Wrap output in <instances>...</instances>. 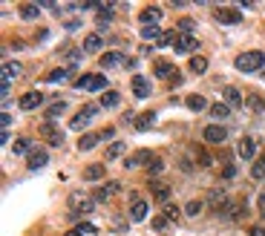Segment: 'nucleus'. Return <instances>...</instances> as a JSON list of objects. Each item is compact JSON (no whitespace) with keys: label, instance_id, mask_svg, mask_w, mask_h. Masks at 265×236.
Segmentation results:
<instances>
[{"label":"nucleus","instance_id":"obj_25","mask_svg":"<svg viewBox=\"0 0 265 236\" xmlns=\"http://www.w3.org/2000/svg\"><path fill=\"white\" fill-rule=\"evenodd\" d=\"M153 124H156V113H144L136 118V130H150Z\"/></svg>","mask_w":265,"mask_h":236},{"label":"nucleus","instance_id":"obj_32","mask_svg":"<svg viewBox=\"0 0 265 236\" xmlns=\"http://www.w3.org/2000/svg\"><path fill=\"white\" fill-rule=\"evenodd\" d=\"M38 15H41V6H35V3H23V6H20V18L35 20Z\"/></svg>","mask_w":265,"mask_h":236},{"label":"nucleus","instance_id":"obj_7","mask_svg":"<svg viewBox=\"0 0 265 236\" xmlns=\"http://www.w3.org/2000/svg\"><path fill=\"white\" fill-rule=\"evenodd\" d=\"M20 110H35V107L44 104V92L41 89H32V92H26V95H20Z\"/></svg>","mask_w":265,"mask_h":236},{"label":"nucleus","instance_id":"obj_53","mask_svg":"<svg viewBox=\"0 0 265 236\" xmlns=\"http://www.w3.org/2000/svg\"><path fill=\"white\" fill-rule=\"evenodd\" d=\"M67 236H84V233H81L78 227H75V230H70V233H67Z\"/></svg>","mask_w":265,"mask_h":236},{"label":"nucleus","instance_id":"obj_37","mask_svg":"<svg viewBox=\"0 0 265 236\" xmlns=\"http://www.w3.org/2000/svg\"><path fill=\"white\" fill-rule=\"evenodd\" d=\"M202 205H205V201H199V199H190V201L185 205V213H187V216H199V213H202Z\"/></svg>","mask_w":265,"mask_h":236},{"label":"nucleus","instance_id":"obj_20","mask_svg":"<svg viewBox=\"0 0 265 236\" xmlns=\"http://www.w3.org/2000/svg\"><path fill=\"white\" fill-rule=\"evenodd\" d=\"M46 161H49V156H46L44 150H32V153H29V170H38V167H46Z\"/></svg>","mask_w":265,"mask_h":236},{"label":"nucleus","instance_id":"obj_9","mask_svg":"<svg viewBox=\"0 0 265 236\" xmlns=\"http://www.w3.org/2000/svg\"><path fill=\"white\" fill-rule=\"evenodd\" d=\"M150 81L144 78V75H132V95L136 98H150Z\"/></svg>","mask_w":265,"mask_h":236},{"label":"nucleus","instance_id":"obj_6","mask_svg":"<svg viewBox=\"0 0 265 236\" xmlns=\"http://www.w3.org/2000/svg\"><path fill=\"white\" fill-rule=\"evenodd\" d=\"M179 55H193L196 49H199V41H196L193 35H179V41H176V46H173Z\"/></svg>","mask_w":265,"mask_h":236},{"label":"nucleus","instance_id":"obj_3","mask_svg":"<svg viewBox=\"0 0 265 236\" xmlns=\"http://www.w3.org/2000/svg\"><path fill=\"white\" fill-rule=\"evenodd\" d=\"M95 115H98V107H95V104H87L78 115H72L70 130H84V127H89V121H92Z\"/></svg>","mask_w":265,"mask_h":236},{"label":"nucleus","instance_id":"obj_15","mask_svg":"<svg viewBox=\"0 0 265 236\" xmlns=\"http://www.w3.org/2000/svg\"><path fill=\"white\" fill-rule=\"evenodd\" d=\"M237 153H239V158H248V161L254 158L256 161V141L254 139H242L237 144Z\"/></svg>","mask_w":265,"mask_h":236},{"label":"nucleus","instance_id":"obj_8","mask_svg":"<svg viewBox=\"0 0 265 236\" xmlns=\"http://www.w3.org/2000/svg\"><path fill=\"white\" fill-rule=\"evenodd\" d=\"M150 161H153V153H150V150H139L136 156H130L127 161H124V167H127V170H132V167H147Z\"/></svg>","mask_w":265,"mask_h":236},{"label":"nucleus","instance_id":"obj_2","mask_svg":"<svg viewBox=\"0 0 265 236\" xmlns=\"http://www.w3.org/2000/svg\"><path fill=\"white\" fill-rule=\"evenodd\" d=\"M92 208H95V199H92V196H87V193L75 190V193L70 196V216H72V219L92 213Z\"/></svg>","mask_w":265,"mask_h":236},{"label":"nucleus","instance_id":"obj_22","mask_svg":"<svg viewBox=\"0 0 265 236\" xmlns=\"http://www.w3.org/2000/svg\"><path fill=\"white\" fill-rule=\"evenodd\" d=\"M101 46H104V41H101V38H98V35H89L87 41H84V46H81V49H84L87 55H95V52H101Z\"/></svg>","mask_w":265,"mask_h":236},{"label":"nucleus","instance_id":"obj_16","mask_svg":"<svg viewBox=\"0 0 265 236\" xmlns=\"http://www.w3.org/2000/svg\"><path fill=\"white\" fill-rule=\"evenodd\" d=\"M127 61H130V58H124L121 52H107V55H101V66H104V70H113V66H127Z\"/></svg>","mask_w":265,"mask_h":236},{"label":"nucleus","instance_id":"obj_49","mask_svg":"<svg viewBox=\"0 0 265 236\" xmlns=\"http://www.w3.org/2000/svg\"><path fill=\"white\" fill-rule=\"evenodd\" d=\"M196 161H199V164H202V167H211V164H213V158L208 156V153H202V156L196 158Z\"/></svg>","mask_w":265,"mask_h":236},{"label":"nucleus","instance_id":"obj_28","mask_svg":"<svg viewBox=\"0 0 265 236\" xmlns=\"http://www.w3.org/2000/svg\"><path fill=\"white\" fill-rule=\"evenodd\" d=\"M161 216L168 219V222H179V219H182V210H179V205L168 201V205H164V213H161Z\"/></svg>","mask_w":265,"mask_h":236},{"label":"nucleus","instance_id":"obj_43","mask_svg":"<svg viewBox=\"0 0 265 236\" xmlns=\"http://www.w3.org/2000/svg\"><path fill=\"white\" fill-rule=\"evenodd\" d=\"M161 170H164V161H161L159 156H153V161L147 164V173H150V176H159Z\"/></svg>","mask_w":265,"mask_h":236},{"label":"nucleus","instance_id":"obj_50","mask_svg":"<svg viewBox=\"0 0 265 236\" xmlns=\"http://www.w3.org/2000/svg\"><path fill=\"white\" fill-rule=\"evenodd\" d=\"M113 136H115V130H113V127H107V130H101V141H113Z\"/></svg>","mask_w":265,"mask_h":236},{"label":"nucleus","instance_id":"obj_48","mask_svg":"<svg viewBox=\"0 0 265 236\" xmlns=\"http://www.w3.org/2000/svg\"><path fill=\"white\" fill-rule=\"evenodd\" d=\"M234 176H237V167H234V164H225V167H222V179H225V182H228V179H234Z\"/></svg>","mask_w":265,"mask_h":236},{"label":"nucleus","instance_id":"obj_13","mask_svg":"<svg viewBox=\"0 0 265 236\" xmlns=\"http://www.w3.org/2000/svg\"><path fill=\"white\" fill-rule=\"evenodd\" d=\"M205 141H211V144H222L225 141V136H228V130L225 127H219V124H211V127H205Z\"/></svg>","mask_w":265,"mask_h":236},{"label":"nucleus","instance_id":"obj_52","mask_svg":"<svg viewBox=\"0 0 265 236\" xmlns=\"http://www.w3.org/2000/svg\"><path fill=\"white\" fill-rule=\"evenodd\" d=\"M256 205H259V216L265 219V193H259V199H256Z\"/></svg>","mask_w":265,"mask_h":236},{"label":"nucleus","instance_id":"obj_39","mask_svg":"<svg viewBox=\"0 0 265 236\" xmlns=\"http://www.w3.org/2000/svg\"><path fill=\"white\" fill-rule=\"evenodd\" d=\"M12 150H15L18 156H26L29 150H32V141H29V139H18V141H15V147H12Z\"/></svg>","mask_w":265,"mask_h":236},{"label":"nucleus","instance_id":"obj_10","mask_svg":"<svg viewBox=\"0 0 265 236\" xmlns=\"http://www.w3.org/2000/svg\"><path fill=\"white\" fill-rule=\"evenodd\" d=\"M139 20H142V26H159V20H161V9H159V6H147V9H142Z\"/></svg>","mask_w":265,"mask_h":236},{"label":"nucleus","instance_id":"obj_33","mask_svg":"<svg viewBox=\"0 0 265 236\" xmlns=\"http://www.w3.org/2000/svg\"><path fill=\"white\" fill-rule=\"evenodd\" d=\"M245 104H248V110H251V113H256V115H259V113L265 110L262 95H248V101H245Z\"/></svg>","mask_w":265,"mask_h":236},{"label":"nucleus","instance_id":"obj_30","mask_svg":"<svg viewBox=\"0 0 265 236\" xmlns=\"http://www.w3.org/2000/svg\"><path fill=\"white\" fill-rule=\"evenodd\" d=\"M211 115L216 118V121H225L230 115V107L228 104H211Z\"/></svg>","mask_w":265,"mask_h":236},{"label":"nucleus","instance_id":"obj_54","mask_svg":"<svg viewBox=\"0 0 265 236\" xmlns=\"http://www.w3.org/2000/svg\"><path fill=\"white\" fill-rule=\"evenodd\" d=\"M262 75H265V70H262Z\"/></svg>","mask_w":265,"mask_h":236},{"label":"nucleus","instance_id":"obj_19","mask_svg":"<svg viewBox=\"0 0 265 236\" xmlns=\"http://www.w3.org/2000/svg\"><path fill=\"white\" fill-rule=\"evenodd\" d=\"M222 104H228L230 110H239V107H242V95H239V89L237 87L225 89V101H222Z\"/></svg>","mask_w":265,"mask_h":236},{"label":"nucleus","instance_id":"obj_41","mask_svg":"<svg viewBox=\"0 0 265 236\" xmlns=\"http://www.w3.org/2000/svg\"><path fill=\"white\" fill-rule=\"evenodd\" d=\"M142 38H147V41H159L161 29L159 26H142Z\"/></svg>","mask_w":265,"mask_h":236},{"label":"nucleus","instance_id":"obj_24","mask_svg":"<svg viewBox=\"0 0 265 236\" xmlns=\"http://www.w3.org/2000/svg\"><path fill=\"white\" fill-rule=\"evenodd\" d=\"M44 136H46V141H49L52 147H61V144H63V136L55 130L52 124H44Z\"/></svg>","mask_w":265,"mask_h":236},{"label":"nucleus","instance_id":"obj_51","mask_svg":"<svg viewBox=\"0 0 265 236\" xmlns=\"http://www.w3.org/2000/svg\"><path fill=\"white\" fill-rule=\"evenodd\" d=\"M251 236H265V227L262 225H251V230H248Z\"/></svg>","mask_w":265,"mask_h":236},{"label":"nucleus","instance_id":"obj_34","mask_svg":"<svg viewBox=\"0 0 265 236\" xmlns=\"http://www.w3.org/2000/svg\"><path fill=\"white\" fill-rule=\"evenodd\" d=\"M87 182H101L104 179V164H92V167H87Z\"/></svg>","mask_w":265,"mask_h":236},{"label":"nucleus","instance_id":"obj_38","mask_svg":"<svg viewBox=\"0 0 265 236\" xmlns=\"http://www.w3.org/2000/svg\"><path fill=\"white\" fill-rule=\"evenodd\" d=\"M187 107H190L193 113H202V110H205V98L202 95H187Z\"/></svg>","mask_w":265,"mask_h":236},{"label":"nucleus","instance_id":"obj_42","mask_svg":"<svg viewBox=\"0 0 265 236\" xmlns=\"http://www.w3.org/2000/svg\"><path fill=\"white\" fill-rule=\"evenodd\" d=\"M63 110H67V104H63V101H58V104H52V107H49V110H46V121H52V118H58V115H61Z\"/></svg>","mask_w":265,"mask_h":236},{"label":"nucleus","instance_id":"obj_4","mask_svg":"<svg viewBox=\"0 0 265 236\" xmlns=\"http://www.w3.org/2000/svg\"><path fill=\"white\" fill-rule=\"evenodd\" d=\"M75 89H89V92L107 89V78L104 75H81V78L75 81Z\"/></svg>","mask_w":265,"mask_h":236},{"label":"nucleus","instance_id":"obj_17","mask_svg":"<svg viewBox=\"0 0 265 236\" xmlns=\"http://www.w3.org/2000/svg\"><path fill=\"white\" fill-rule=\"evenodd\" d=\"M144 216H147V201L136 199V193H132V205H130V219H132V222H142Z\"/></svg>","mask_w":265,"mask_h":236},{"label":"nucleus","instance_id":"obj_21","mask_svg":"<svg viewBox=\"0 0 265 236\" xmlns=\"http://www.w3.org/2000/svg\"><path fill=\"white\" fill-rule=\"evenodd\" d=\"M72 72H75V66H61V70H52L49 75H46V84H55V81H63V78H70Z\"/></svg>","mask_w":265,"mask_h":236},{"label":"nucleus","instance_id":"obj_1","mask_svg":"<svg viewBox=\"0 0 265 236\" xmlns=\"http://www.w3.org/2000/svg\"><path fill=\"white\" fill-rule=\"evenodd\" d=\"M234 66H237L239 72H259V70H265V52H259V49L242 52V55H237Z\"/></svg>","mask_w":265,"mask_h":236},{"label":"nucleus","instance_id":"obj_5","mask_svg":"<svg viewBox=\"0 0 265 236\" xmlns=\"http://www.w3.org/2000/svg\"><path fill=\"white\" fill-rule=\"evenodd\" d=\"M20 78V63L18 61H6L0 70V87H12V81Z\"/></svg>","mask_w":265,"mask_h":236},{"label":"nucleus","instance_id":"obj_18","mask_svg":"<svg viewBox=\"0 0 265 236\" xmlns=\"http://www.w3.org/2000/svg\"><path fill=\"white\" fill-rule=\"evenodd\" d=\"M150 190H153V196H156L161 205H168V201H170V187L164 182H150Z\"/></svg>","mask_w":265,"mask_h":236},{"label":"nucleus","instance_id":"obj_40","mask_svg":"<svg viewBox=\"0 0 265 236\" xmlns=\"http://www.w3.org/2000/svg\"><path fill=\"white\" fill-rule=\"evenodd\" d=\"M242 213H245V201H237V208H225L228 219H242Z\"/></svg>","mask_w":265,"mask_h":236},{"label":"nucleus","instance_id":"obj_26","mask_svg":"<svg viewBox=\"0 0 265 236\" xmlns=\"http://www.w3.org/2000/svg\"><path fill=\"white\" fill-rule=\"evenodd\" d=\"M205 70H208V58H202V55H193V58H190V72H193V75H202Z\"/></svg>","mask_w":265,"mask_h":236},{"label":"nucleus","instance_id":"obj_46","mask_svg":"<svg viewBox=\"0 0 265 236\" xmlns=\"http://www.w3.org/2000/svg\"><path fill=\"white\" fill-rule=\"evenodd\" d=\"M78 230H81L84 236H95V233H98V227L92 225V222H81V225H78Z\"/></svg>","mask_w":265,"mask_h":236},{"label":"nucleus","instance_id":"obj_14","mask_svg":"<svg viewBox=\"0 0 265 236\" xmlns=\"http://www.w3.org/2000/svg\"><path fill=\"white\" fill-rule=\"evenodd\" d=\"M213 18L219 20V23H225V26H237L239 20H242L237 9H216L213 12Z\"/></svg>","mask_w":265,"mask_h":236},{"label":"nucleus","instance_id":"obj_27","mask_svg":"<svg viewBox=\"0 0 265 236\" xmlns=\"http://www.w3.org/2000/svg\"><path fill=\"white\" fill-rule=\"evenodd\" d=\"M101 141V132H89V136H84V139L78 141V150H92Z\"/></svg>","mask_w":265,"mask_h":236},{"label":"nucleus","instance_id":"obj_35","mask_svg":"<svg viewBox=\"0 0 265 236\" xmlns=\"http://www.w3.org/2000/svg\"><path fill=\"white\" fill-rule=\"evenodd\" d=\"M124 141H113V144H110V147H107V156L104 158H110V161H113V158H118V156H124Z\"/></svg>","mask_w":265,"mask_h":236},{"label":"nucleus","instance_id":"obj_29","mask_svg":"<svg viewBox=\"0 0 265 236\" xmlns=\"http://www.w3.org/2000/svg\"><path fill=\"white\" fill-rule=\"evenodd\" d=\"M176 41H179V35L168 29V32H161V38L156 41V46H159V49H164V46H176Z\"/></svg>","mask_w":265,"mask_h":236},{"label":"nucleus","instance_id":"obj_23","mask_svg":"<svg viewBox=\"0 0 265 236\" xmlns=\"http://www.w3.org/2000/svg\"><path fill=\"white\" fill-rule=\"evenodd\" d=\"M153 72H156L159 78H170V81H173V75H176V70H173V63L170 61H159L156 66H153Z\"/></svg>","mask_w":265,"mask_h":236},{"label":"nucleus","instance_id":"obj_11","mask_svg":"<svg viewBox=\"0 0 265 236\" xmlns=\"http://www.w3.org/2000/svg\"><path fill=\"white\" fill-rule=\"evenodd\" d=\"M205 205H211V208H225V205H228V193L222 190V187H213L211 193H208V196H205Z\"/></svg>","mask_w":265,"mask_h":236},{"label":"nucleus","instance_id":"obj_45","mask_svg":"<svg viewBox=\"0 0 265 236\" xmlns=\"http://www.w3.org/2000/svg\"><path fill=\"white\" fill-rule=\"evenodd\" d=\"M110 20H113V12H98L95 23H98L101 29H107V26H110Z\"/></svg>","mask_w":265,"mask_h":236},{"label":"nucleus","instance_id":"obj_31","mask_svg":"<svg viewBox=\"0 0 265 236\" xmlns=\"http://www.w3.org/2000/svg\"><path fill=\"white\" fill-rule=\"evenodd\" d=\"M251 179H256V182L265 179V156H259L254 164H251Z\"/></svg>","mask_w":265,"mask_h":236},{"label":"nucleus","instance_id":"obj_36","mask_svg":"<svg viewBox=\"0 0 265 236\" xmlns=\"http://www.w3.org/2000/svg\"><path fill=\"white\" fill-rule=\"evenodd\" d=\"M118 101H121V95H118L115 89H110V92H104V95H101V107H115Z\"/></svg>","mask_w":265,"mask_h":236},{"label":"nucleus","instance_id":"obj_12","mask_svg":"<svg viewBox=\"0 0 265 236\" xmlns=\"http://www.w3.org/2000/svg\"><path fill=\"white\" fill-rule=\"evenodd\" d=\"M115 193H118V182H104L95 193H92V199H95V201H110Z\"/></svg>","mask_w":265,"mask_h":236},{"label":"nucleus","instance_id":"obj_44","mask_svg":"<svg viewBox=\"0 0 265 236\" xmlns=\"http://www.w3.org/2000/svg\"><path fill=\"white\" fill-rule=\"evenodd\" d=\"M153 230H156V233H164V230H170V222L164 216H156L153 219Z\"/></svg>","mask_w":265,"mask_h":236},{"label":"nucleus","instance_id":"obj_47","mask_svg":"<svg viewBox=\"0 0 265 236\" xmlns=\"http://www.w3.org/2000/svg\"><path fill=\"white\" fill-rule=\"evenodd\" d=\"M179 32H182V35H190V32H193V20L182 18V20H179Z\"/></svg>","mask_w":265,"mask_h":236}]
</instances>
